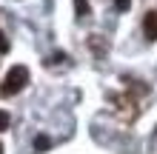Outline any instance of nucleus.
<instances>
[{
    "instance_id": "obj_1",
    "label": "nucleus",
    "mask_w": 157,
    "mask_h": 154,
    "mask_svg": "<svg viewBox=\"0 0 157 154\" xmlns=\"http://www.w3.org/2000/svg\"><path fill=\"white\" fill-rule=\"evenodd\" d=\"M26 83H29V69H26V66H14V69L6 71L3 86H0V94L12 97V94H17V92H23Z\"/></svg>"
},
{
    "instance_id": "obj_7",
    "label": "nucleus",
    "mask_w": 157,
    "mask_h": 154,
    "mask_svg": "<svg viewBox=\"0 0 157 154\" xmlns=\"http://www.w3.org/2000/svg\"><path fill=\"white\" fill-rule=\"evenodd\" d=\"M0 51H9V43L3 40V34H0Z\"/></svg>"
},
{
    "instance_id": "obj_4",
    "label": "nucleus",
    "mask_w": 157,
    "mask_h": 154,
    "mask_svg": "<svg viewBox=\"0 0 157 154\" xmlns=\"http://www.w3.org/2000/svg\"><path fill=\"white\" fill-rule=\"evenodd\" d=\"M75 6H77V14H80V17L89 14V0H75Z\"/></svg>"
},
{
    "instance_id": "obj_2",
    "label": "nucleus",
    "mask_w": 157,
    "mask_h": 154,
    "mask_svg": "<svg viewBox=\"0 0 157 154\" xmlns=\"http://www.w3.org/2000/svg\"><path fill=\"white\" fill-rule=\"evenodd\" d=\"M143 29H146V37H149V40H157V12H149V14H146Z\"/></svg>"
},
{
    "instance_id": "obj_5",
    "label": "nucleus",
    "mask_w": 157,
    "mask_h": 154,
    "mask_svg": "<svg viewBox=\"0 0 157 154\" xmlns=\"http://www.w3.org/2000/svg\"><path fill=\"white\" fill-rule=\"evenodd\" d=\"M9 123H12L9 111H3V108H0V131H6V129H9Z\"/></svg>"
},
{
    "instance_id": "obj_8",
    "label": "nucleus",
    "mask_w": 157,
    "mask_h": 154,
    "mask_svg": "<svg viewBox=\"0 0 157 154\" xmlns=\"http://www.w3.org/2000/svg\"><path fill=\"white\" fill-rule=\"evenodd\" d=\"M0 154H3V146H0Z\"/></svg>"
},
{
    "instance_id": "obj_3",
    "label": "nucleus",
    "mask_w": 157,
    "mask_h": 154,
    "mask_svg": "<svg viewBox=\"0 0 157 154\" xmlns=\"http://www.w3.org/2000/svg\"><path fill=\"white\" fill-rule=\"evenodd\" d=\"M52 146V140L46 137V134H40V137H34V151H46Z\"/></svg>"
},
{
    "instance_id": "obj_6",
    "label": "nucleus",
    "mask_w": 157,
    "mask_h": 154,
    "mask_svg": "<svg viewBox=\"0 0 157 154\" xmlns=\"http://www.w3.org/2000/svg\"><path fill=\"white\" fill-rule=\"evenodd\" d=\"M114 6L120 9V12H126V9H128V6H132V0H114Z\"/></svg>"
}]
</instances>
